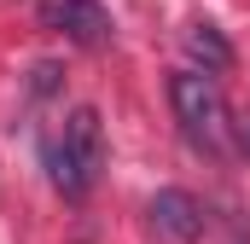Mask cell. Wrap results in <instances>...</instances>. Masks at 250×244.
<instances>
[{"label":"cell","mask_w":250,"mask_h":244,"mask_svg":"<svg viewBox=\"0 0 250 244\" xmlns=\"http://www.w3.org/2000/svg\"><path fill=\"white\" fill-rule=\"evenodd\" d=\"M47 175H53V186L64 198H87L99 186V175H105V128H99L93 105L64 117L59 140L47 145Z\"/></svg>","instance_id":"obj_1"},{"label":"cell","mask_w":250,"mask_h":244,"mask_svg":"<svg viewBox=\"0 0 250 244\" xmlns=\"http://www.w3.org/2000/svg\"><path fill=\"white\" fill-rule=\"evenodd\" d=\"M169 105H175V122L187 128L192 145H215V134H221V93H215L209 70L204 76L198 70L169 76Z\"/></svg>","instance_id":"obj_2"},{"label":"cell","mask_w":250,"mask_h":244,"mask_svg":"<svg viewBox=\"0 0 250 244\" xmlns=\"http://www.w3.org/2000/svg\"><path fill=\"white\" fill-rule=\"evenodd\" d=\"M35 18H41V29H53L76 47H105L111 41V12L99 0H41Z\"/></svg>","instance_id":"obj_3"},{"label":"cell","mask_w":250,"mask_h":244,"mask_svg":"<svg viewBox=\"0 0 250 244\" xmlns=\"http://www.w3.org/2000/svg\"><path fill=\"white\" fill-rule=\"evenodd\" d=\"M146 215H151V227H157L163 239H175V244H198L204 239V203H198L192 192H181V186H163V192L146 203Z\"/></svg>","instance_id":"obj_4"},{"label":"cell","mask_w":250,"mask_h":244,"mask_svg":"<svg viewBox=\"0 0 250 244\" xmlns=\"http://www.w3.org/2000/svg\"><path fill=\"white\" fill-rule=\"evenodd\" d=\"M187 47H192V59H204L209 76L233 64V47H227V35H221L215 23H192V29H187Z\"/></svg>","instance_id":"obj_5"}]
</instances>
